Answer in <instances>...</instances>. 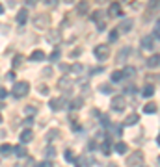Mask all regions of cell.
I'll use <instances>...</instances> for the list:
<instances>
[{"label":"cell","instance_id":"1","mask_svg":"<svg viewBox=\"0 0 160 167\" xmlns=\"http://www.w3.org/2000/svg\"><path fill=\"white\" fill-rule=\"evenodd\" d=\"M28 91H30V84H28V82H17V84L13 86V97H15V99L26 97Z\"/></svg>","mask_w":160,"mask_h":167},{"label":"cell","instance_id":"2","mask_svg":"<svg viewBox=\"0 0 160 167\" xmlns=\"http://www.w3.org/2000/svg\"><path fill=\"white\" fill-rule=\"evenodd\" d=\"M48 24H50V17H48V13H39V15L34 17V26H35V28L45 30V28H48Z\"/></svg>","mask_w":160,"mask_h":167},{"label":"cell","instance_id":"3","mask_svg":"<svg viewBox=\"0 0 160 167\" xmlns=\"http://www.w3.org/2000/svg\"><path fill=\"white\" fill-rule=\"evenodd\" d=\"M93 54H95L97 59L104 61V59L110 56V46H108V45H97V46L93 48Z\"/></svg>","mask_w":160,"mask_h":167},{"label":"cell","instance_id":"4","mask_svg":"<svg viewBox=\"0 0 160 167\" xmlns=\"http://www.w3.org/2000/svg\"><path fill=\"white\" fill-rule=\"evenodd\" d=\"M144 162V154L140 152V151H136V152H132L129 158H127V165L129 167H134V165H140Z\"/></svg>","mask_w":160,"mask_h":167},{"label":"cell","instance_id":"5","mask_svg":"<svg viewBox=\"0 0 160 167\" xmlns=\"http://www.w3.org/2000/svg\"><path fill=\"white\" fill-rule=\"evenodd\" d=\"M112 110L114 112H123L125 110V97L123 95H117L112 99Z\"/></svg>","mask_w":160,"mask_h":167},{"label":"cell","instance_id":"6","mask_svg":"<svg viewBox=\"0 0 160 167\" xmlns=\"http://www.w3.org/2000/svg\"><path fill=\"white\" fill-rule=\"evenodd\" d=\"M60 37H62L60 30H48V33H47V41H48V43H52V45L60 43Z\"/></svg>","mask_w":160,"mask_h":167},{"label":"cell","instance_id":"7","mask_svg":"<svg viewBox=\"0 0 160 167\" xmlns=\"http://www.w3.org/2000/svg\"><path fill=\"white\" fill-rule=\"evenodd\" d=\"M134 26V20L132 19H125L119 26H117V32H123V33H127V32H130V28Z\"/></svg>","mask_w":160,"mask_h":167},{"label":"cell","instance_id":"8","mask_svg":"<svg viewBox=\"0 0 160 167\" xmlns=\"http://www.w3.org/2000/svg\"><path fill=\"white\" fill-rule=\"evenodd\" d=\"M48 106H50L52 112H60V110L65 106V100H63V99H52V100L48 102Z\"/></svg>","mask_w":160,"mask_h":167},{"label":"cell","instance_id":"9","mask_svg":"<svg viewBox=\"0 0 160 167\" xmlns=\"http://www.w3.org/2000/svg\"><path fill=\"white\" fill-rule=\"evenodd\" d=\"M88 11H89V4H88V0H80L78 6H76V13H78V15H86Z\"/></svg>","mask_w":160,"mask_h":167},{"label":"cell","instance_id":"10","mask_svg":"<svg viewBox=\"0 0 160 167\" xmlns=\"http://www.w3.org/2000/svg\"><path fill=\"white\" fill-rule=\"evenodd\" d=\"M155 43H157V41H155V39H153L151 35H145V37L142 39V46H144L145 50H153V46H155Z\"/></svg>","mask_w":160,"mask_h":167},{"label":"cell","instance_id":"11","mask_svg":"<svg viewBox=\"0 0 160 167\" xmlns=\"http://www.w3.org/2000/svg\"><path fill=\"white\" fill-rule=\"evenodd\" d=\"M32 139H34V130H30V128H28V130L21 132V141H22V143H30Z\"/></svg>","mask_w":160,"mask_h":167},{"label":"cell","instance_id":"12","mask_svg":"<svg viewBox=\"0 0 160 167\" xmlns=\"http://www.w3.org/2000/svg\"><path fill=\"white\" fill-rule=\"evenodd\" d=\"M110 15H114V17H117V15H121V6H119V2H112L110 4Z\"/></svg>","mask_w":160,"mask_h":167},{"label":"cell","instance_id":"13","mask_svg":"<svg viewBox=\"0 0 160 167\" xmlns=\"http://www.w3.org/2000/svg\"><path fill=\"white\" fill-rule=\"evenodd\" d=\"M30 59H32V61H41V59H45V52H43V50H34V52L30 54Z\"/></svg>","mask_w":160,"mask_h":167},{"label":"cell","instance_id":"14","mask_svg":"<svg viewBox=\"0 0 160 167\" xmlns=\"http://www.w3.org/2000/svg\"><path fill=\"white\" fill-rule=\"evenodd\" d=\"M138 123V113H130V115H127V119H125V126H132V125H136Z\"/></svg>","mask_w":160,"mask_h":167},{"label":"cell","instance_id":"15","mask_svg":"<svg viewBox=\"0 0 160 167\" xmlns=\"http://www.w3.org/2000/svg\"><path fill=\"white\" fill-rule=\"evenodd\" d=\"M26 20H28V11H26V9H21V11L17 13V22H19V24H24Z\"/></svg>","mask_w":160,"mask_h":167},{"label":"cell","instance_id":"16","mask_svg":"<svg viewBox=\"0 0 160 167\" xmlns=\"http://www.w3.org/2000/svg\"><path fill=\"white\" fill-rule=\"evenodd\" d=\"M158 58H160L158 54H153V56L147 59V67H151V69H157V67H158Z\"/></svg>","mask_w":160,"mask_h":167},{"label":"cell","instance_id":"17","mask_svg":"<svg viewBox=\"0 0 160 167\" xmlns=\"http://www.w3.org/2000/svg\"><path fill=\"white\" fill-rule=\"evenodd\" d=\"M127 147H129V145H127L125 141H119V143H116V152H117V154H125V152L129 151Z\"/></svg>","mask_w":160,"mask_h":167},{"label":"cell","instance_id":"18","mask_svg":"<svg viewBox=\"0 0 160 167\" xmlns=\"http://www.w3.org/2000/svg\"><path fill=\"white\" fill-rule=\"evenodd\" d=\"M58 87H60V89H71V80H69V78H62V80L58 82Z\"/></svg>","mask_w":160,"mask_h":167},{"label":"cell","instance_id":"19","mask_svg":"<svg viewBox=\"0 0 160 167\" xmlns=\"http://www.w3.org/2000/svg\"><path fill=\"white\" fill-rule=\"evenodd\" d=\"M129 52H130V48L127 46V48H123V50H119V54H117V61H125L127 59V56H129Z\"/></svg>","mask_w":160,"mask_h":167},{"label":"cell","instance_id":"20","mask_svg":"<svg viewBox=\"0 0 160 167\" xmlns=\"http://www.w3.org/2000/svg\"><path fill=\"white\" fill-rule=\"evenodd\" d=\"M144 112H145V113H157V104H155V102L145 104V106H144Z\"/></svg>","mask_w":160,"mask_h":167},{"label":"cell","instance_id":"21","mask_svg":"<svg viewBox=\"0 0 160 167\" xmlns=\"http://www.w3.org/2000/svg\"><path fill=\"white\" fill-rule=\"evenodd\" d=\"M11 151H13V147H11L9 143H2V145H0V154L6 156V154H9Z\"/></svg>","mask_w":160,"mask_h":167},{"label":"cell","instance_id":"22","mask_svg":"<svg viewBox=\"0 0 160 167\" xmlns=\"http://www.w3.org/2000/svg\"><path fill=\"white\" fill-rule=\"evenodd\" d=\"M69 71H73L75 74H82V71H84V65H80V63H75V65H71V67H69Z\"/></svg>","mask_w":160,"mask_h":167},{"label":"cell","instance_id":"23","mask_svg":"<svg viewBox=\"0 0 160 167\" xmlns=\"http://www.w3.org/2000/svg\"><path fill=\"white\" fill-rule=\"evenodd\" d=\"M125 76H123V71H114L112 73V82H121Z\"/></svg>","mask_w":160,"mask_h":167},{"label":"cell","instance_id":"24","mask_svg":"<svg viewBox=\"0 0 160 167\" xmlns=\"http://www.w3.org/2000/svg\"><path fill=\"white\" fill-rule=\"evenodd\" d=\"M153 95H155V86H151V84L145 86V89H144V97L149 99V97H153Z\"/></svg>","mask_w":160,"mask_h":167},{"label":"cell","instance_id":"25","mask_svg":"<svg viewBox=\"0 0 160 167\" xmlns=\"http://www.w3.org/2000/svg\"><path fill=\"white\" fill-rule=\"evenodd\" d=\"M13 152L19 156V158H22V156H26V149L24 147H13Z\"/></svg>","mask_w":160,"mask_h":167},{"label":"cell","instance_id":"26","mask_svg":"<svg viewBox=\"0 0 160 167\" xmlns=\"http://www.w3.org/2000/svg\"><path fill=\"white\" fill-rule=\"evenodd\" d=\"M103 152H104L106 156L112 152V145H110V141H104V143H103Z\"/></svg>","mask_w":160,"mask_h":167},{"label":"cell","instance_id":"27","mask_svg":"<svg viewBox=\"0 0 160 167\" xmlns=\"http://www.w3.org/2000/svg\"><path fill=\"white\" fill-rule=\"evenodd\" d=\"M134 73H136V69H134V67H125L123 76H134Z\"/></svg>","mask_w":160,"mask_h":167},{"label":"cell","instance_id":"28","mask_svg":"<svg viewBox=\"0 0 160 167\" xmlns=\"http://www.w3.org/2000/svg\"><path fill=\"white\" fill-rule=\"evenodd\" d=\"M160 28V24H158V20H157V22H155V30H153V35H151V37H153V39H155V41H158V30Z\"/></svg>","mask_w":160,"mask_h":167},{"label":"cell","instance_id":"29","mask_svg":"<svg viewBox=\"0 0 160 167\" xmlns=\"http://www.w3.org/2000/svg\"><path fill=\"white\" fill-rule=\"evenodd\" d=\"M48 59H50V61H58V59H60V50L56 48V50H54V52L48 56Z\"/></svg>","mask_w":160,"mask_h":167},{"label":"cell","instance_id":"30","mask_svg":"<svg viewBox=\"0 0 160 167\" xmlns=\"http://www.w3.org/2000/svg\"><path fill=\"white\" fill-rule=\"evenodd\" d=\"M117 37H119V32H117V30H112V32H110V41H112V43H116V41H117Z\"/></svg>","mask_w":160,"mask_h":167},{"label":"cell","instance_id":"31","mask_svg":"<svg viewBox=\"0 0 160 167\" xmlns=\"http://www.w3.org/2000/svg\"><path fill=\"white\" fill-rule=\"evenodd\" d=\"M71 108H73V110H76V108H82V100H80V99H75V100L71 102Z\"/></svg>","mask_w":160,"mask_h":167},{"label":"cell","instance_id":"32","mask_svg":"<svg viewBox=\"0 0 160 167\" xmlns=\"http://www.w3.org/2000/svg\"><path fill=\"white\" fill-rule=\"evenodd\" d=\"M45 154H47L48 158H54V156H56V151H54V147H48V149L45 151Z\"/></svg>","mask_w":160,"mask_h":167},{"label":"cell","instance_id":"33","mask_svg":"<svg viewBox=\"0 0 160 167\" xmlns=\"http://www.w3.org/2000/svg\"><path fill=\"white\" fill-rule=\"evenodd\" d=\"M101 91H103V93H112V86L103 84V86H101Z\"/></svg>","mask_w":160,"mask_h":167},{"label":"cell","instance_id":"34","mask_svg":"<svg viewBox=\"0 0 160 167\" xmlns=\"http://www.w3.org/2000/svg\"><path fill=\"white\" fill-rule=\"evenodd\" d=\"M73 158H75V156H73V151L67 149V151H65V160H67V162H73Z\"/></svg>","mask_w":160,"mask_h":167},{"label":"cell","instance_id":"35","mask_svg":"<svg viewBox=\"0 0 160 167\" xmlns=\"http://www.w3.org/2000/svg\"><path fill=\"white\" fill-rule=\"evenodd\" d=\"M101 13H103V11H93V15H91V20H99V19H101Z\"/></svg>","mask_w":160,"mask_h":167},{"label":"cell","instance_id":"36","mask_svg":"<svg viewBox=\"0 0 160 167\" xmlns=\"http://www.w3.org/2000/svg\"><path fill=\"white\" fill-rule=\"evenodd\" d=\"M121 128H123V125H116V126H114V134L119 136V134H121Z\"/></svg>","mask_w":160,"mask_h":167},{"label":"cell","instance_id":"37","mask_svg":"<svg viewBox=\"0 0 160 167\" xmlns=\"http://www.w3.org/2000/svg\"><path fill=\"white\" fill-rule=\"evenodd\" d=\"M43 2H45V6H50V7H54V6L58 4L56 0H43Z\"/></svg>","mask_w":160,"mask_h":167},{"label":"cell","instance_id":"38","mask_svg":"<svg viewBox=\"0 0 160 167\" xmlns=\"http://www.w3.org/2000/svg\"><path fill=\"white\" fill-rule=\"evenodd\" d=\"M50 74H52V69H50V67L43 69V76H50Z\"/></svg>","mask_w":160,"mask_h":167},{"label":"cell","instance_id":"39","mask_svg":"<svg viewBox=\"0 0 160 167\" xmlns=\"http://www.w3.org/2000/svg\"><path fill=\"white\" fill-rule=\"evenodd\" d=\"M39 93H41V95H47V93H48L47 86H39Z\"/></svg>","mask_w":160,"mask_h":167},{"label":"cell","instance_id":"40","mask_svg":"<svg viewBox=\"0 0 160 167\" xmlns=\"http://www.w3.org/2000/svg\"><path fill=\"white\" fill-rule=\"evenodd\" d=\"M24 112H26V113H28V115H32V113H34V115H35V108H32V106H28V108H26V110H24Z\"/></svg>","mask_w":160,"mask_h":167},{"label":"cell","instance_id":"41","mask_svg":"<svg viewBox=\"0 0 160 167\" xmlns=\"http://www.w3.org/2000/svg\"><path fill=\"white\" fill-rule=\"evenodd\" d=\"M6 97H7V91L4 87H0V99H6Z\"/></svg>","mask_w":160,"mask_h":167},{"label":"cell","instance_id":"42","mask_svg":"<svg viewBox=\"0 0 160 167\" xmlns=\"http://www.w3.org/2000/svg\"><path fill=\"white\" fill-rule=\"evenodd\" d=\"M60 69H62V73H67V71H69V65H65V63H62V65H60Z\"/></svg>","mask_w":160,"mask_h":167},{"label":"cell","instance_id":"43","mask_svg":"<svg viewBox=\"0 0 160 167\" xmlns=\"http://www.w3.org/2000/svg\"><path fill=\"white\" fill-rule=\"evenodd\" d=\"M101 123H103V125H104V126H106V125H108V123H110V121H108V119H106V115H101Z\"/></svg>","mask_w":160,"mask_h":167},{"label":"cell","instance_id":"44","mask_svg":"<svg viewBox=\"0 0 160 167\" xmlns=\"http://www.w3.org/2000/svg\"><path fill=\"white\" fill-rule=\"evenodd\" d=\"M37 4V0H26V6L28 7H32V6H35Z\"/></svg>","mask_w":160,"mask_h":167},{"label":"cell","instance_id":"45","mask_svg":"<svg viewBox=\"0 0 160 167\" xmlns=\"http://www.w3.org/2000/svg\"><path fill=\"white\" fill-rule=\"evenodd\" d=\"M19 63H21V56H17V58H15V59H13V67H17V65H19Z\"/></svg>","mask_w":160,"mask_h":167},{"label":"cell","instance_id":"46","mask_svg":"<svg viewBox=\"0 0 160 167\" xmlns=\"http://www.w3.org/2000/svg\"><path fill=\"white\" fill-rule=\"evenodd\" d=\"M91 73H93V74H99V73H103V67H95Z\"/></svg>","mask_w":160,"mask_h":167},{"label":"cell","instance_id":"47","mask_svg":"<svg viewBox=\"0 0 160 167\" xmlns=\"http://www.w3.org/2000/svg\"><path fill=\"white\" fill-rule=\"evenodd\" d=\"M39 167H54V165H52V162H43Z\"/></svg>","mask_w":160,"mask_h":167},{"label":"cell","instance_id":"48","mask_svg":"<svg viewBox=\"0 0 160 167\" xmlns=\"http://www.w3.org/2000/svg\"><path fill=\"white\" fill-rule=\"evenodd\" d=\"M32 123H34V119H32V117H28V119H26V121H24V125H28V126H30V125H32Z\"/></svg>","mask_w":160,"mask_h":167},{"label":"cell","instance_id":"49","mask_svg":"<svg viewBox=\"0 0 160 167\" xmlns=\"http://www.w3.org/2000/svg\"><path fill=\"white\" fill-rule=\"evenodd\" d=\"M106 167H117V164H114V162H112V164H108Z\"/></svg>","mask_w":160,"mask_h":167},{"label":"cell","instance_id":"50","mask_svg":"<svg viewBox=\"0 0 160 167\" xmlns=\"http://www.w3.org/2000/svg\"><path fill=\"white\" fill-rule=\"evenodd\" d=\"M63 2H65V4H73L75 0H63Z\"/></svg>","mask_w":160,"mask_h":167},{"label":"cell","instance_id":"51","mask_svg":"<svg viewBox=\"0 0 160 167\" xmlns=\"http://www.w3.org/2000/svg\"><path fill=\"white\" fill-rule=\"evenodd\" d=\"M0 13H4V6L2 4H0Z\"/></svg>","mask_w":160,"mask_h":167},{"label":"cell","instance_id":"52","mask_svg":"<svg viewBox=\"0 0 160 167\" xmlns=\"http://www.w3.org/2000/svg\"><path fill=\"white\" fill-rule=\"evenodd\" d=\"M0 123H2V115H0Z\"/></svg>","mask_w":160,"mask_h":167}]
</instances>
